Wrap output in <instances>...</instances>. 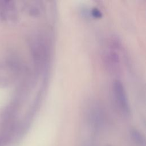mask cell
I'll return each mask as SVG.
<instances>
[{
  "instance_id": "7a4b0ae2",
  "label": "cell",
  "mask_w": 146,
  "mask_h": 146,
  "mask_svg": "<svg viewBox=\"0 0 146 146\" xmlns=\"http://www.w3.org/2000/svg\"><path fill=\"white\" fill-rule=\"evenodd\" d=\"M130 134L131 138L137 145L139 146H145V141L144 137L139 131L136 129H132Z\"/></svg>"
},
{
  "instance_id": "6da1fadb",
  "label": "cell",
  "mask_w": 146,
  "mask_h": 146,
  "mask_svg": "<svg viewBox=\"0 0 146 146\" xmlns=\"http://www.w3.org/2000/svg\"><path fill=\"white\" fill-rule=\"evenodd\" d=\"M113 91L117 105L125 113L129 112L127 95L122 83L119 80H115L113 84Z\"/></svg>"
},
{
  "instance_id": "3957f363",
  "label": "cell",
  "mask_w": 146,
  "mask_h": 146,
  "mask_svg": "<svg viewBox=\"0 0 146 146\" xmlns=\"http://www.w3.org/2000/svg\"><path fill=\"white\" fill-rule=\"evenodd\" d=\"M92 14L95 18H99L102 17V13L101 12L96 8H95L92 11Z\"/></svg>"
}]
</instances>
